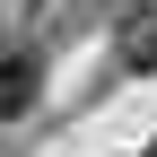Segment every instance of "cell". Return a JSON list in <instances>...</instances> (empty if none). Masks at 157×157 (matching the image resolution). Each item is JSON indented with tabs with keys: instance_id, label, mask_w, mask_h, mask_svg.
Instances as JSON below:
<instances>
[{
	"instance_id": "1",
	"label": "cell",
	"mask_w": 157,
	"mask_h": 157,
	"mask_svg": "<svg viewBox=\"0 0 157 157\" xmlns=\"http://www.w3.org/2000/svg\"><path fill=\"white\" fill-rule=\"evenodd\" d=\"M35 96H44V61L17 52V44H0V122H26Z\"/></svg>"
},
{
	"instance_id": "2",
	"label": "cell",
	"mask_w": 157,
	"mask_h": 157,
	"mask_svg": "<svg viewBox=\"0 0 157 157\" xmlns=\"http://www.w3.org/2000/svg\"><path fill=\"white\" fill-rule=\"evenodd\" d=\"M122 52H131L140 70H157V9H140V17L122 26Z\"/></svg>"
}]
</instances>
